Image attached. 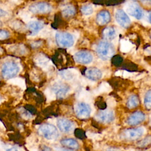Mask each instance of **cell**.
Here are the masks:
<instances>
[{
	"mask_svg": "<svg viewBox=\"0 0 151 151\" xmlns=\"http://www.w3.org/2000/svg\"><path fill=\"white\" fill-rule=\"evenodd\" d=\"M86 136L91 139H94V140H100L103 139V136L101 134H99V133H92V132H86Z\"/></svg>",
	"mask_w": 151,
	"mask_h": 151,
	"instance_id": "27",
	"label": "cell"
},
{
	"mask_svg": "<svg viewBox=\"0 0 151 151\" xmlns=\"http://www.w3.org/2000/svg\"><path fill=\"white\" fill-rule=\"evenodd\" d=\"M19 71V67L18 64L13 61L5 62L2 67L1 74L5 79H10L14 77Z\"/></svg>",
	"mask_w": 151,
	"mask_h": 151,
	"instance_id": "2",
	"label": "cell"
},
{
	"mask_svg": "<svg viewBox=\"0 0 151 151\" xmlns=\"http://www.w3.org/2000/svg\"><path fill=\"white\" fill-rule=\"evenodd\" d=\"M74 60L76 62L83 64H87L93 61L92 54L86 51H80L75 54L74 56Z\"/></svg>",
	"mask_w": 151,
	"mask_h": 151,
	"instance_id": "10",
	"label": "cell"
},
{
	"mask_svg": "<svg viewBox=\"0 0 151 151\" xmlns=\"http://www.w3.org/2000/svg\"><path fill=\"white\" fill-rule=\"evenodd\" d=\"M9 37V32L4 29H0V40H5Z\"/></svg>",
	"mask_w": 151,
	"mask_h": 151,
	"instance_id": "30",
	"label": "cell"
},
{
	"mask_svg": "<svg viewBox=\"0 0 151 151\" xmlns=\"http://www.w3.org/2000/svg\"><path fill=\"white\" fill-rule=\"evenodd\" d=\"M6 151H18V149L16 147H11V148L8 149Z\"/></svg>",
	"mask_w": 151,
	"mask_h": 151,
	"instance_id": "40",
	"label": "cell"
},
{
	"mask_svg": "<svg viewBox=\"0 0 151 151\" xmlns=\"http://www.w3.org/2000/svg\"><path fill=\"white\" fill-rule=\"evenodd\" d=\"M61 77L66 80H73L78 76V72L74 68H68L60 72Z\"/></svg>",
	"mask_w": 151,
	"mask_h": 151,
	"instance_id": "14",
	"label": "cell"
},
{
	"mask_svg": "<svg viewBox=\"0 0 151 151\" xmlns=\"http://www.w3.org/2000/svg\"><path fill=\"white\" fill-rule=\"evenodd\" d=\"M61 143L68 147L73 149H77L78 147V142L73 139H64L61 141Z\"/></svg>",
	"mask_w": 151,
	"mask_h": 151,
	"instance_id": "21",
	"label": "cell"
},
{
	"mask_svg": "<svg viewBox=\"0 0 151 151\" xmlns=\"http://www.w3.org/2000/svg\"><path fill=\"white\" fill-rule=\"evenodd\" d=\"M136 1H140L143 3H148V2L150 3V0H136Z\"/></svg>",
	"mask_w": 151,
	"mask_h": 151,
	"instance_id": "41",
	"label": "cell"
},
{
	"mask_svg": "<svg viewBox=\"0 0 151 151\" xmlns=\"http://www.w3.org/2000/svg\"><path fill=\"white\" fill-rule=\"evenodd\" d=\"M36 62L38 65H40L41 67H42L44 69L45 68L47 69L50 66L49 60H48V58H47L44 56L38 57L36 59Z\"/></svg>",
	"mask_w": 151,
	"mask_h": 151,
	"instance_id": "23",
	"label": "cell"
},
{
	"mask_svg": "<svg viewBox=\"0 0 151 151\" xmlns=\"http://www.w3.org/2000/svg\"><path fill=\"white\" fill-rule=\"evenodd\" d=\"M85 74L86 77L91 80L96 81L99 80L101 76V72L96 68H90L86 70Z\"/></svg>",
	"mask_w": 151,
	"mask_h": 151,
	"instance_id": "17",
	"label": "cell"
},
{
	"mask_svg": "<svg viewBox=\"0 0 151 151\" xmlns=\"http://www.w3.org/2000/svg\"><path fill=\"white\" fill-rule=\"evenodd\" d=\"M122 73L123 72L122 71H117L115 73V75L116 76H120V75L122 74Z\"/></svg>",
	"mask_w": 151,
	"mask_h": 151,
	"instance_id": "42",
	"label": "cell"
},
{
	"mask_svg": "<svg viewBox=\"0 0 151 151\" xmlns=\"http://www.w3.org/2000/svg\"><path fill=\"white\" fill-rule=\"evenodd\" d=\"M145 119V114L141 111H136L130 116L127 120V123L130 125H136Z\"/></svg>",
	"mask_w": 151,
	"mask_h": 151,
	"instance_id": "15",
	"label": "cell"
},
{
	"mask_svg": "<svg viewBox=\"0 0 151 151\" xmlns=\"http://www.w3.org/2000/svg\"><path fill=\"white\" fill-rule=\"evenodd\" d=\"M55 151H73V150L68 149H64L61 147H54Z\"/></svg>",
	"mask_w": 151,
	"mask_h": 151,
	"instance_id": "36",
	"label": "cell"
},
{
	"mask_svg": "<svg viewBox=\"0 0 151 151\" xmlns=\"http://www.w3.org/2000/svg\"><path fill=\"white\" fill-rule=\"evenodd\" d=\"M150 142V137L148 136L147 137H146L144 140H143L142 141H141L139 144V146H146L147 145H148Z\"/></svg>",
	"mask_w": 151,
	"mask_h": 151,
	"instance_id": "34",
	"label": "cell"
},
{
	"mask_svg": "<svg viewBox=\"0 0 151 151\" xmlns=\"http://www.w3.org/2000/svg\"><path fill=\"white\" fill-rule=\"evenodd\" d=\"M126 42L125 44H123L122 45V51L124 52H126L130 50L131 47L129 42Z\"/></svg>",
	"mask_w": 151,
	"mask_h": 151,
	"instance_id": "33",
	"label": "cell"
},
{
	"mask_svg": "<svg viewBox=\"0 0 151 151\" xmlns=\"http://www.w3.org/2000/svg\"><path fill=\"white\" fill-rule=\"evenodd\" d=\"M106 151H120V150L116 148H109Z\"/></svg>",
	"mask_w": 151,
	"mask_h": 151,
	"instance_id": "39",
	"label": "cell"
},
{
	"mask_svg": "<svg viewBox=\"0 0 151 151\" xmlns=\"http://www.w3.org/2000/svg\"><path fill=\"white\" fill-rule=\"evenodd\" d=\"M139 99L135 95H132L128 99L127 106L129 109H133L136 107L139 104Z\"/></svg>",
	"mask_w": 151,
	"mask_h": 151,
	"instance_id": "24",
	"label": "cell"
},
{
	"mask_svg": "<svg viewBox=\"0 0 151 151\" xmlns=\"http://www.w3.org/2000/svg\"><path fill=\"white\" fill-rule=\"evenodd\" d=\"M61 13L65 18H68L75 14L76 9L73 5H67L62 9Z\"/></svg>",
	"mask_w": 151,
	"mask_h": 151,
	"instance_id": "22",
	"label": "cell"
},
{
	"mask_svg": "<svg viewBox=\"0 0 151 151\" xmlns=\"http://www.w3.org/2000/svg\"><path fill=\"white\" fill-rule=\"evenodd\" d=\"M77 98L79 100H82L84 101H90V100L91 99V96L88 91L84 90H82L81 91L79 92Z\"/></svg>",
	"mask_w": 151,
	"mask_h": 151,
	"instance_id": "25",
	"label": "cell"
},
{
	"mask_svg": "<svg viewBox=\"0 0 151 151\" xmlns=\"http://www.w3.org/2000/svg\"><path fill=\"white\" fill-rule=\"evenodd\" d=\"M57 126L58 129L64 133L70 132L74 128V123L66 119H60L57 120Z\"/></svg>",
	"mask_w": 151,
	"mask_h": 151,
	"instance_id": "12",
	"label": "cell"
},
{
	"mask_svg": "<svg viewBox=\"0 0 151 151\" xmlns=\"http://www.w3.org/2000/svg\"><path fill=\"white\" fill-rule=\"evenodd\" d=\"M51 90L54 93L57 98L61 99L65 96L70 88L65 84L61 82H57L53 85Z\"/></svg>",
	"mask_w": 151,
	"mask_h": 151,
	"instance_id": "8",
	"label": "cell"
},
{
	"mask_svg": "<svg viewBox=\"0 0 151 151\" xmlns=\"http://www.w3.org/2000/svg\"><path fill=\"white\" fill-rule=\"evenodd\" d=\"M145 104L146 106V107L148 109H150L151 107V93L150 90L148 91L147 93L146 94L145 97Z\"/></svg>",
	"mask_w": 151,
	"mask_h": 151,
	"instance_id": "28",
	"label": "cell"
},
{
	"mask_svg": "<svg viewBox=\"0 0 151 151\" xmlns=\"http://www.w3.org/2000/svg\"><path fill=\"white\" fill-rule=\"evenodd\" d=\"M1 97L0 96V103H1Z\"/></svg>",
	"mask_w": 151,
	"mask_h": 151,
	"instance_id": "43",
	"label": "cell"
},
{
	"mask_svg": "<svg viewBox=\"0 0 151 151\" xmlns=\"http://www.w3.org/2000/svg\"><path fill=\"white\" fill-rule=\"evenodd\" d=\"M75 112L77 117L80 119L88 117L91 113L90 106L85 102H80L75 106Z\"/></svg>",
	"mask_w": 151,
	"mask_h": 151,
	"instance_id": "6",
	"label": "cell"
},
{
	"mask_svg": "<svg viewBox=\"0 0 151 151\" xmlns=\"http://www.w3.org/2000/svg\"><path fill=\"white\" fill-rule=\"evenodd\" d=\"M143 127H138L136 129H131L125 130L122 134L123 138L127 140H134L139 138L145 133Z\"/></svg>",
	"mask_w": 151,
	"mask_h": 151,
	"instance_id": "7",
	"label": "cell"
},
{
	"mask_svg": "<svg viewBox=\"0 0 151 151\" xmlns=\"http://www.w3.org/2000/svg\"><path fill=\"white\" fill-rule=\"evenodd\" d=\"M110 20V12L106 10L99 12L96 17V22L100 25H104L107 24Z\"/></svg>",
	"mask_w": 151,
	"mask_h": 151,
	"instance_id": "16",
	"label": "cell"
},
{
	"mask_svg": "<svg viewBox=\"0 0 151 151\" xmlns=\"http://www.w3.org/2000/svg\"><path fill=\"white\" fill-rule=\"evenodd\" d=\"M107 104L110 107H113L116 106V102L113 97H109L107 100Z\"/></svg>",
	"mask_w": 151,
	"mask_h": 151,
	"instance_id": "32",
	"label": "cell"
},
{
	"mask_svg": "<svg viewBox=\"0 0 151 151\" xmlns=\"http://www.w3.org/2000/svg\"><path fill=\"white\" fill-rule=\"evenodd\" d=\"M122 74H123V76L124 78H128V77H131L133 75L132 73H129V72L126 71H124L123 73H122Z\"/></svg>",
	"mask_w": 151,
	"mask_h": 151,
	"instance_id": "35",
	"label": "cell"
},
{
	"mask_svg": "<svg viewBox=\"0 0 151 151\" xmlns=\"http://www.w3.org/2000/svg\"><path fill=\"white\" fill-rule=\"evenodd\" d=\"M96 117L99 121L104 123H107L111 122L113 120L114 118V114L111 110H105L99 111Z\"/></svg>",
	"mask_w": 151,
	"mask_h": 151,
	"instance_id": "13",
	"label": "cell"
},
{
	"mask_svg": "<svg viewBox=\"0 0 151 151\" xmlns=\"http://www.w3.org/2000/svg\"><path fill=\"white\" fill-rule=\"evenodd\" d=\"M116 20L117 23L123 28H128L131 23L129 17L122 9H118L115 14Z\"/></svg>",
	"mask_w": 151,
	"mask_h": 151,
	"instance_id": "9",
	"label": "cell"
},
{
	"mask_svg": "<svg viewBox=\"0 0 151 151\" xmlns=\"http://www.w3.org/2000/svg\"><path fill=\"white\" fill-rule=\"evenodd\" d=\"M40 134L48 140H54L58 137L57 128L50 124H43L38 129Z\"/></svg>",
	"mask_w": 151,
	"mask_h": 151,
	"instance_id": "3",
	"label": "cell"
},
{
	"mask_svg": "<svg viewBox=\"0 0 151 151\" xmlns=\"http://www.w3.org/2000/svg\"><path fill=\"white\" fill-rule=\"evenodd\" d=\"M43 27V23L42 22L37 21H31L28 24V29L30 31L32 35H34L38 33L40 30L42 29Z\"/></svg>",
	"mask_w": 151,
	"mask_h": 151,
	"instance_id": "18",
	"label": "cell"
},
{
	"mask_svg": "<svg viewBox=\"0 0 151 151\" xmlns=\"http://www.w3.org/2000/svg\"><path fill=\"white\" fill-rule=\"evenodd\" d=\"M123 59L120 55H115L113 57L112 63L115 65H119L122 63Z\"/></svg>",
	"mask_w": 151,
	"mask_h": 151,
	"instance_id": "31",
	"label": "cell"
},
{
	"mask_svg": "<svg viewBox=\"0 0 151 151\" xmlns=\"http://www.w3.org/2000/svg\"><path fill=\"white\" fill-rule=\"evenodd\" d=\"M29 10L34 14H47L51 11V6L46 2H40L31 5L29 7Z\"/></svg>",
	"mask_w": 151,
	"mask_h": 151,
	"instance_id": "5",
	"label": "cell"
},
{
	"mask_svg": "<svg viewBox=\"0 0 151 151\" xmlns=\"http://www.w3.org/2000/svg\"><path fill=\"white\" fill-rule=\"evenodd\" d=\"M103 36L105 40L107 41H111L116 37V31L114 27H107L103 31Z\"/></svg>",
	"mask_w": 151,
	"mask_h": 151,
	"instance_id": "19",
	"label": "cell"
},
{
	"mask_svg": "<svg viewBox=\"0 0 151 151\" xmlns=\"http://www.w3.org/2000/svg\"><path fill=\"white\" fill-rule=\"evenodd\" d=\"M42 151H51L50 149L47 146H43L42 148Z\"/></svg>",
	"mask_w": 151,
	"mask_h": 151,
	"instance_id": "38",
	"label": "cell"
},
{
	"mask_svg": "<svg viewBox=\"0 0 151 151\" xmlns=\"http://www.w3.org/2000/svg\"><path fill=\"white\" fill-rule=\"evenodd\" d=\"M81 12L85 15H89L93 12V8L90 5H84L81 8Z\"/></svg>",
	"mask_w": 151,
	"mask_h": 151,
	"instance_id": "26",
	"label": "cell"
},
{
	"mask_svg": "<svg viewBox=\"0 0 151 151\" xmlns=\"http://www.w3.org/2000/svg\"><path fill=\"white\" fill-rule=\"evenodd\" d=\"M111 91L110 86L107 82H102L97 89L94 90V94H99L102 93H109Z\"/></svg>",
	"mask_w": 151,
	"mask_h": 151,
	"instance_id": "20",
	"label": "cell"
},
{
	"mask_svg": "<svg viewBox=\"0 0 151 151\" xmlns=\"http://www.w3.org/2000/svg\"><path fill=\"white\" fill-rule=\"evenodd\" d=\"M125 9L128 14L137 19H140L142 17V10L140 7L135 3H130L127 4L125 7Z\"/></svg>",
	"mask_w": 151,
	"mask_h": 151,
	"instance_id": "11",
	"label": "cell"
},
{
	"mask_svg": "<svg viewBox=\"0 0 151 151\" xmlns=\"http://www.w3.org/2000/svg\"><path fill=\"white\" fill-rule=\"evenodd\" d=\"M45 94L48 101H52L55 99L56 97L53 91L50 88H47L45 90Z\"/></svg>",
	"mask_w": 151,
	"mask_h": 151,
	"instance_id": "29",
	"label": "cell"
},
{
	"mask_svg": "<svg viewBox=\"0 0 151 151\" xmlns=\"http://www.w3.org/2000/svg\"><path fill=\"white\" fill-rule=\"evenodd\" d=\"M55 40L57 44L63 48L71 47L74 42L73 35L68 32H57L55 34Z\"/></svg>",
	"mask_w": 151,
	"mask_h": 151,
	"instance_id": "4",
	"label": "cell"
},
{
	"mask_svg": "<svg viewBox=\"0 0 151 151\" xmlns=\"http://www.w3.org/2000/svg\"><path fill=\"white\" fill-rule=\"evenodd\" d=\"M96 51L101 58L108 60L113 55L114 48L113 45L108 41H101L98 44Z\"/></svg>",
	"mask_w": 151,
	"mask_h": 151,
	"instance_id": "1",
	"label": "cell"
},
{
	"mask_svg": "<svg viewBox=\"0 0 151 151\" xmlns=\"http://www.w3.org/2000/svg\"><path fill=\"white\" fill-rule=\"evenodd\" d=\"M6 15V12L5 11L4 9H2V8H0V17H4V16H5Z\"/></svg>",
	"mask_w": 151,
	"mask_h": 151,
	"instance_id": "37",
	"label": "cell"
}]
</instances>
